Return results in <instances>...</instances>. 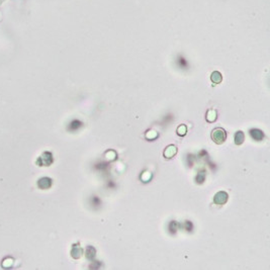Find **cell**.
<instances>
[{
    "label": "cell",
    "instance_id": "cell-1",
    "mask_svg": "<svg viewBox=\"0 0 270 270\" xmlns=\"http://www.w3.org/2000/svg\"><path fill=\"white\" fill-rule=\"evenodd\" d=\"M212 139L217 145H221L227 140V133L221 128H216L212 132Z\"/></svg>",
    "mask_w": 270,
    "mask_h": 270
},
{
    "label": "cell",
    "instance_id": "cell-2",
    "mask_svg": "<svg viewBox=\"0 0 270 270\" xmlns=\"http://www.w3.org/2000/svg\"><path fill=\"white\" fill-rule=\"evenodd\" d=\"M229 199V194L226 191H219L216 193L215 197H213V203L219 204V205H224L227 203Z\"/></svg>",
    "mask_w": 270,
    "mask_h": 270
},
{
    "label": "cell",
    "instance_id": "cell-3",
    "mask_svg": "<svg viewBox=\"0 0 270 270\" xmlns=\"http://www.w3.org/2000/svg\"><path fill=\"white\" fill-rule=\"evenodd\" d=\"M177 154V147L175 145H170L164 150V158L171 159Z\"/></svg>",
    "mask_w": 270,
    "mask_h": 270
},
{
    "label": "cell",
    "instance_id": "cell-4",
    "mask_svg": "<svg viewBox=\"0 0 270 270\" xmlns=\"http://www.w3.org/2000/svg\"><path fill=\"white\" fill-rule=\"evenodd\" d=\"M250 136H251V138L253 140L255 141H258V142H260V141H263L264 140V134L263 132L258 130V128H252V130H250L249 132Z\"/></svg>",
    "mask_w": 270,
    "mask_h": 270
},
{
    "label": "cell",
    "instance_id": "cell-5",
    "mask_svg": "<svg viewBox=\"0 0 270 270\" xmlns=\"http://www.w3.org/2000/svg\"><path fill=\"white\" fill-rule=\"evenodd\" d=\"M71 254H72V257L75 258V259H79V258L83 255V250L79 246V244H76L73 246V249H72Z\"/></svg>",
    "mask_w": 270,
    "mask_h": 270
},
{
    "label": "cell",
    "instance_id": "cell-6",
    "mask_svg": "<svg viewBox=\"0 0 270 270\" xmlns=\"http://www.w3.org/2000/svg\"><path fill=\"white\" fill-rule=\"evenodd\" d=\"M235 144L237 145V146H241L242 144L244 143L245 141V135L244 133L242 131H238L236 134H235Z\"/></svg>",
    "mask_w": 270,
    "mask_h": 270
},
{
    "label": "cell",
    "instance_id": "cell-7",
    "mask_svg": "<svg viewBox=\"0 0 270 270\" xmlns=\"http://www.w3.org/2000/svg\"><path fill=\"white\" fill-rule=\"evenodd\" d=\"M95 255H96L95 248L92 247V246H88V247L86 248V252H85V256H86L87 259H89V260L94 259Z\"/></svg>",
    "mask_w": 270,
    "mask_h": 270
},
{
    "label": "cell",
    "instance_id": "cell-8",
    "mask_svg": "<svg viewBox=\"0 0 270 270\" xmlns=\"http://www.w3.org/2000/svg\"><path fill=\"white\" fill-rule=\"evenodd\" d=\"M217 118V114H216V111L213 110V109H209L207 114V120L208 123H213L216 122V119Z\"/></svg>",
    "mask_w": 270,
    "mask_h": 270
},
{
    "label": "cell",
    "instance_id": "cell-9",
    "mask_svg": "<svg viewBox=\"0 0 270 270\" xmlns=\"http://www.w3.org/2000/svg\"><path fill=\"white\" fill-rule=\"evenodd\" d=\"M158 132H156L154 130H150L148 131L146 134H145V137H146V139L149 140V141H153V140H156L157 138H158Z\"/></svg>",
    "mask_w": 270,
    "mask_h": 270
},
{
    "label": "cell",
    "instance_id": "cell-10",
    "mask_svg": "<svg viewBox=\"0 0 270 270\" xmlns=\"http://www.w3.org/2000/svg\"><path fill=\"white\" fill-rule=\"evenodd\" d=\"M52 184V181L50 178H42V180L39 181V185L41 188H49Z\"/></svg>",
    "mask_w": 270,
    "mask_h": 270
},
{
    "label": "cell",
    "instance_id": "cell-11",
    "mask_svg": "<svg viewBox=\"0 0 270 270\" xmlns=\"http://www.w3.org/2000/svg\"><path fill=\"white\" fill-rule=\"evenodd\" d=\"M177 135L180 136V137H184L185 135L187 134V127L185 124H180V126L177 128Z\"/></svg>",
    "mask_w": 270,
    "mask_h": 270
},
{
    "label": "cell",
    "instance_id": "cell-12",
    "mask_svg": "<svg viewBox=\"0 0 270 270\" xmlns=\"http://www.w3.org/2000/svg\"><path fill=\"white\" fill-rule=\"evenodd\" d=\"M211 79H212V82H215V83H220V82L221 81V79H223V77H221V75L220 72L216 71V72H213V73L212 74Z\"/></svg>",
    "mask_w": 270,
    "mask_h": 270
},
{
    "label": "cell",
    "instance_id": "cell-13",
    "mask_svg": "<svg viewBox=\"0 0 270 270\" xmlns=\"http://www.w3.org/2000/svg\"><path fill=\"white\" fill-rule=\"evenodd\" d=\"M152 178V173L149 172V171H144L142 174H141V180L143 181V182H148V181H150Z\"/></svg>",
    "mask_w": 270,
    "mask_h": 270
},
{
    "label": "cell",
    "instance_id": "cell-14",
    "mask_svg": "<svg viewBox=\"0 0 270 270\" xmlns=\"http://www.w3.org/2000/svg\"><path fill=\"white\" fill-rule=\"evenodd\" d=\"M195 179H196V180H195L196 183L202 184V183L204 182V180H205V174H204V172L202 171V172H198V173H197Z\"/></svg>",
    "mask_w": 270,
    "mask_h": 270
}]
</instances>
